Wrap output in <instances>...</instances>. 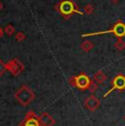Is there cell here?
<instances>
[{
	"label": "cell",
	"mask_w": 125,
	"mask_h": 126,
	"mask_svg": "<svg viewBox=\"0 0 125 126\" xmlns=\"http://www.w3.org/2000/svg\"><path fill=\"white\" fill-rule=\"evenodd\" d=\"M114 47L116 50L122 52V50L125 49V42L122 40V38H117V41L114 43Z\"/></svg>",
	"instance_id": "cell-12"
},
{
	"label": "cell",
	"mask_w": 125,
	"mask_h": 126,
	"mask_svg": "<svg viewBox=\"0 0 125 126\" xmlns=\"http://www.w3.org/2000/svg\"><path fill=\"white\" fill-rule=\"evenodd\" d=\"M3 34H4V30H3V29L0 28V38L2 37V35H3Z\"/></svg>",
	"instance_id": "cell-18"
},
{
	"label": "cell",
	"mask_w": 125,
	"mask_h": 126,
	"mask_svg": "<svg viewBox=\"0 0 125 126\" xmlns=\"http://www.w3.org/2000/svg\"><path fill=\"white\" fill-rule=\"evenodd\" d=\"M55 10L62 16V18L69 19L71 18L74 13L85 14L83 12L79 11V7L76 6L74 0H61L55 6Z\"/></svg>",
	"instance_id": "cell-1"
},
{
	"label": "cell",
	"mask_w": 125,
	"mask_h": 126,
	"mask_svg": "<svg viewBox=\"0 0 125 126\" xmlns=\"http://www.w3.org/2000/svg\"><path fill=\"white\" fill-rule=\"evenodd\" d=\"M124 89H125V76H124L123 74H119V75H116V76L113 78L111 89H110V90L108 91L103 96L105 98V96H108L113 91H115V90L123 91Z\"/></svg>",
	"instance_id": "cell-5"
},
{
	"label": "cell",
	"mask_w": 125,
	"mask_h": 126,
	"mask_svg": "<svg viewBox=\"0 0 125 126\" xmlns=\"http://www.w3.org/2000/svg\"><path fill=\"white\" fill-rule=\"evenodd\" d=\"M20 126H41V125L40 122H38V117L35 115V113L33 111H30V112L26 113L24 120L22 121Z\"/></svg>",
	"instance_id": "cell-8"
},
{
	"label": "cell",
	"mask_w": 125,
	"mask_h": 126,
	"mask_svg": "<svg viewBox=\"0 0 125 126\" xmlns=\"http://www.w3.org/2000/svg\"><path fill=\"white\" fill-rule=\"evenodd\" d=\"M100 104H101L100 100L94 95V94H91V95H89L88 98L86 99V101H85L86 109H88V110L91 111V112H94V111H97L98 109L100 108Z\"/></svg>",
	"instance_id": "cell-7"
},
{
	"label": "cell",
	"mask_w": 125,
	"mask_h": 126,
	"mask_svg": "<svg viewBox=\"0 0 125 126\" xmlns=\"http://www.w3.org/2000/svg\"><path fill=\"white\" fill-rule=\"evenodd\" d=\"M111 2H113V3H116V2H119L120 0H110Z\"/></svg>",
	"instance_id": "cell-20"
},
{
	"label": "cell",
	"mask_w": 125,
	"mask_h": 126,
	"mask_svg": "<svg viewBox=\"0 0 125 126\" xmlns=\"http://www.w3.org/2000/svg\"><path fill=\"white\" fill-rule=\"evenodd\" d=\"M3 30H4V33H6L7 35H9V36L13 35L14 32H16V29H14V26L12 25V24H7L6 28H4Z\"/></svg>",
	"instance_id": "cell-13"
},
{
	"label": "cell",
	"mask_w": 125,
	"mask_h": 126,
	"mask_svg": "<svg viewBox=\"0 0 125 126\" xmlns=\"http://www.w3.org/2000/svg\"><path fill=\"white\" fill-rule=\"evenodd\" d=\"M108 33H112L114 36L117 38H123L125 36V23H123L121 20H119L116 23L113 25L112 29L108 31H103V32H95V33H88V34H82V37H88V36H93V35H102V34H108Z\"/></svg>",
	"instance_id": "cell-4"
},
{
	"label": "cell",
	"mask_w": 125,
	"mask_h": 126,
	"mask_svg": "<svg viewBox=\"0 0 125 126\" xmlns=\"http://www.w3.org/2000/svg\"><path fill=\"white\" fill-rule=\"evenodd\" d=\"M37 117H38V122H40L41 126H54L55 123H56L54 117L47 112L42 113V114L38 115Z\"/></svg>",
	"instance_id": "cell-9"
},
{
	"label": "cell",
	"mask_w": 125,
	"mask_h": 126,
	"mask_svg": "<svg viewBox=\"0 0 125 126\" xmlns=\"http://www.w3.org/2000/svg\"><path fill=\"white\" fill-rule=\"evenodd\" d=\"M25 34L23 32H18L16 34V42H22V41H24L25 40Z\"/></svg>",
	"instance_id": "cell-16"
},
{
	"label": "cell",
	"mask_w": 125,
	"mask_h": 126,
	"mask_svg": "<svg viewBox=\"0 0 125 126\" xmlns=\"http://www.w3.org/2000/svg\"><path fill=\"white\" fill-rule=\"evenodd\" d=\"M24 68H25L24 64H22L18 58H12V59H10L7 63V69H8V71L11 72L12 76H18V75H20L21 72L24 70Z\"/></svg>",
	"instance_id": "cell-6"
},
{
	"label": "cell",
	"mask_w": 125,
	"mask_h": 126,
	"mask_svg": "<svg viewBox=\"0 0 125 126\" xmlns=\"http://www.w3.org/2000/svg\"><path fill=\"white\" fill-rule=\"evenodd\" d=\"M2 9H3V4H2V2L0 1V11H1Z\"/></svg>",
	"instance_id": "cell-19"
},
{
	"label": "cell",
	"mask_w": 125,
	"mask_h": 126,
	"mask_svg": "<svg viewBox=\"0 0 125 126\" xmlns=\"http://www.w3.org/2000/svg\"><path fill=\"white\" fill-rule=\"evenodd\" d=\"M93 11H94V7L92 6L91 3H87L85 7H83V13L85 14H92Z\"/></svg>",
	"instance_id": "cell-14"
},
{
	"label": "cell",
	"mask_w": 125,
	"mask_h": 126,
	"mask_svg": "<svg viewBox=\"0 0 125 126\" xmlns=\"http://www.w3.org/2000/svg\"><path fill=\"white\" fill-rule=\"evenodd\" d=\"M14 98H16V100L18 101L21 105L26 106L35 100V93L30 87L22 86L14 93Z\"/></svg>",
	"instance_id": "cell-3"
},
{
	"label": "cell",
	"mask_w": 125,
	"mask_h": 126,
	"mask_svg": "<svg viewBox=\"0 0 125 126\" xmlns=\"http://www.w3.org/2000/svg\"><path fill=\"white\" fill-rule=\"evenodd\" d=\"M98 90V84L95 83V82H93L92 84H91V87H90V89H89V91L91 92V93H94L95 91Z\"/></svg>",
	"instance_id": "cell-17"
},
{
	"label": "cell",
	"mask_w": 125,
	"mask_h": 126,
	"mask_svg": "<svg viewBox=\"0 0 125 126\" xmlns=\"http://www.w3.org/2000/svg\"><path fill=\"white\" fill-rule=\"evenodd\" d=\"M93 80H91L90 77L88 75H86L85 72H80L79 75L73 76L71 78H69L68 83L74 88H77L80 91H86L89 90L91 87V84L93 83Z\"/></svg>",
	"instance_id": "cell-2"
},
{
	"label": "cell",
	"mask_w": 125,
	"mask_h": 126,
	"mask_svg": "<svg viewBox=\"0 0 125 126\" xmlns=\"http://www.w3.org/2000/svg\"><path fill=\"white\" fill-rule=\"evenodd\" d=\"M105 80H107V75L102 71V70H99L94 74L93 76V81L95 82L97 84H101V83H104Z\"/></svg>",
	"instance_id": "cell-10"
},
{
	"label": "cell",
	"mask_w": 125,
	"mask_h": 126,
	"mask_svg": "<svg viewBox=\"0 0 125 126\" xmlns=\"http://www.w3.org/2000/svg\"><path fill=\"white\" fill-rule=\"evenodd\" d=\"M123 120H124V122H125V115L123 116Z\"/></svg>",
	"instance_id": "cell-21"
},
{
	"label": "cell",
	"mask_w": 125,
	"mask_h": 126,
	"mask_svg": "<svg viewBox=\"0 0 125 126\" xmlns=\"http://www.w3.org/2000/svg\"><path fill=\"white\" fill-rule=\"evenodd\" d=\"M7 64L6 63H3V60L0 59V77H2L4 75V72L7 71Z\"/></svg>",
	"instance_id": "cell-15"
},
{
	"label": "cell",
	"mask_w": 125,
	"mask_h": 126,
	"mask_svg": "<svg viewBox=\"0 0 125 126\" xmlns=\"http://www.w3.org/2000/svg\"><path fill=\"white\" fill-rule=\"evenodd\" d=\"M80 47H81V49H82L83 52L89 53L90 50H92V49H93V47H94V43H93L92 41L86 40V41H83V42L81 43Z\"/></svg>",
	"instance_id": "cell-11"
}]
</instances>
